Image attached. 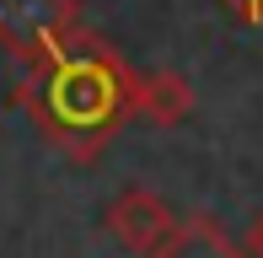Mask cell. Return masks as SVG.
<instances>
[{"mask_svg": "<svg viewBox=\"0 0 263 258\" xmlns=\"http://www.w3.org/2000/svg\"><path fill=\"white\" fill-rule=\"evenodd\" d=\"M140 258H247V253L220 231V220H210V215H183V220H172V231H166L156 248L140 253Z\"/></svg>", "mask_w": 263, "mask_h": 258, "instance_id": "obj_5", "label": "cell"}, {"mask_svg": "<svg viewBox=\"0 0 263 258\" xmlns=\"http://www.w3.org/2000/svg\"><path fill=\"white\" fill-rule=\"evenodd\" d=\"M81 32L76 0H0V49L16 65H38Z\"/></svg>", "mask_w": 263, "mask_h": 258, "instance_id": "obj_2", "label": "cell"}, {"mask_svg": "<svg viewBox=\"0 0 263 258\" xmlns=\"http://www.w3.org/2000/svg\"><path fill=\"white\" fill-rule=\"evenodd\" d=\"M129 76L135 70L118 60V49L81 27L49 60L22 65L11 102L38 124L54 151H65L70 161H97L129 119Z\"/></svg>", "mask_w": 263, "mask_h": 258, "instance_id": "obj_1", "label": "cell"}, {"mask_svg": "<svg viewBox=\"0 0 263 258\" xmlns=\"http://www.w3.org/2000/svg\"><path fill=\"white\" fill-rule=\"evenodd\" d=\"M129 113L156 129H172L194 113V86L177 70H151V76H129Z\"/></svg>", "mask_w": 263, "mask_h": 258, "instance_id": "obj_4", "label": "cell"}, {"mask_svg": "<svg viewBox=\"0 0 263 258\" xmlns=\"http://www.w3.org/2000/svg\"><path fill=\"white\" fill-rule=\"evenodd\" d=\"M220 6L231 11L242 27H258V22H263V0H220Z\"/></svg>", "mask_w": 263, "mask_h": 258, "instance_id": "obj_6", "label": "cell"}, {"mask_svg": "<svg viewBox=\"0 0 263 258\" xmlns=\"http://www.w3.org/2000/svg\"><path fill=\"white\" fill-rule=\"evenodd\" d=\"M172 205H166L161 194H151V189H118L113 199H107V210H102V226H107V237L118 242V248H129V253H151L156 242L172 231Z\"/></svg>", "mask_w": 263, "mask_h": 258, "instance_id": "obj_3", "label": "cell"}, {"mask_svg": "<svg viewBox=\"0 0 263 258\" xmlns=\"http://www.w3.org/2000/svg\"><path fill=\"white\" fill-rule=\"evenodd\" d=\"M247 258H263V210L253 215V226H247Z\"/></svg>", "mask_w": 263, "mask_h": 258, "instance_id": "obj_7", "label": "cell"}]
</instances>
